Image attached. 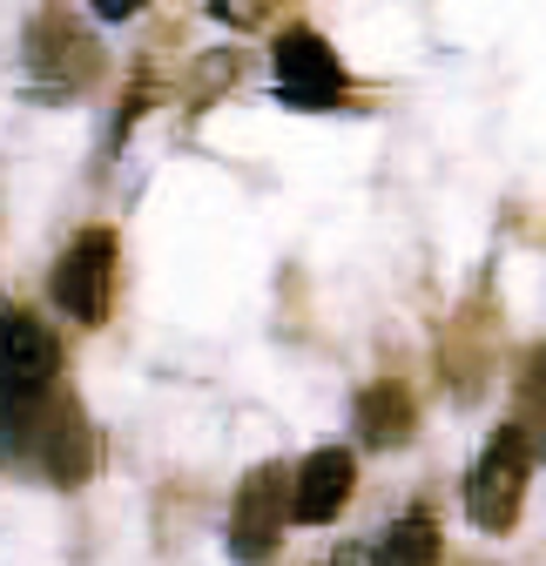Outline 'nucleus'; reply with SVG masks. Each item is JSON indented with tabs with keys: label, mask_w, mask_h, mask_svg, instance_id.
<instances>
[{
	"label": "nucleus",
	"mask_w": 546,
	"mask_h": 566,
	"mask_svg": "<svg viewBox=\"0 0 546 566\" xmlns=\"http://www.w3.org/2000/svg\"><path fill=\"white\" fill-rule=\"evenodd\" d=\"M0 465L34 472L48 485H82L95 472V432H88L82 405L61 385L0 405Z\"/></svg>",
	"instance_id": "nucleus-1"
},
{
	"label": "nucleus",
	"mask_w": 546,
	"mask_h": 566,
	"mask_svg": "<svg viewBox=\"0 0 546 566\" xmlns=\"http://www.w3.org/2000/svg\"><path fill=\"white\" fill-rule=\"evenodd\" d=\"M95 75H102L95 34L67 14V8H41V14L28 21V41H21V82H28L34 95L61 102V95H82Z\"/></svg>",
	"instance_id": "nucleus-2"
},
{
	"label": "nucleus",
	"mask_w": 546,
	"mask_h": 566,
	"mask_svg": "<svg viewBox=\"0 0 546 566\" xmlns=\"http://www.w3.org/2000/svg\"><path fill=\"white\" fill-rule=\"evenodd\" d=\"M526 479H533V439L526 424H500L486 452L465 472V520L480 533H506L526 506Z\"/></svg>",
	"instance_id": "nucleus-3"
},
{
	"label": "nucleus",
	"mask_w": 546,
	"mask_h": 566,
	"mask_svg": "<svg viewBox=\"0 0 546 566\" xmlns=\"http://www.w3.org/2000/svg\"><path fill=\"white\" fill-rule=\"evenodd\" d=\"M115 263H122V243L115 230H82L54 256V276H48V297L67 324H102L108 304H115Z\"/></svg>",
	"instance_id": "nucleus-4"
},
{
	"label": "nucleus",
	"mask_w": 546,
	"mask_h": 566,
	"mask_svg": "<svg viewBox=\"0 0 546 566\" xmlns=\"http://www.w3.org/2000/svg\"><path fill=\"white\" fill-rule=\"evenodd\" d=\"M270 82H277V102L297 115H324L345 102V61L330 54V41L317 28H284L277 48H270Z\"/></svg>",
	"instance_id": "nucleus-5"
},
{
	"label": "nucleus",
	"mask_w": 546,
	"mask_h": 566,
	"mask_svg": "<svg viewBox=\"0 0 546 566\" xmlns=\"http://www.w3.org/2000/svg\"><path fill=\"white\" fill-rule=\"evenodd\" d=\"M284 526H291V472L284 465H256L243 485H237V500H230V559L237 566H263V559H277L284 546Z\"/></svg>",
	"instance_id": "nucleus-6"
},
{
	"label": "nucleus",
	"mask_w": 546,
	"mask_h": 566,
	"mask_svg": "<svg viewBox=\"0 0 546 566\" xmlns=\"http://www.w3.org/2000/svg\"><path fill=\"white\" fill-rule=\"evenodd\" d=\"M61 385V344L34 311H0V405Z\"/></svg>",
	"instance_id": "nucleus-7"
},
{
	"label": "nucleus",
	"mask_w": 546,
	"mask_h": 566,
	"mask_svg": "<svg viewBox=\"0 0 546 566\" xmlns=\"http://www.w3.org/2000/svg\"><path fill=\"white\" fill-rule=\"evenodd\" d=\"M351 492H358V459L345 446H317L291 472V520L297 526H330L337 513L351 506Z\"/></svg>",
	"instance_id": "nucleus-8"
},
{
	"label": "nucleus",
	"mask_w": 546,
	"mask_h": 566,
	"mask_svg": "<svg viewBox=\"0 0 546 566\" xmlns=\"http://www.w3.org/2000/svg\"><path fill=\"white\" fill-rule=\"evenodd\" d=\"M351 424H358V439L378 446V452H385V446H405V439H412V424H419L412 391H405V385H371V391H358Z\"/></svg>",
	"instance_id": "nucleus-9"
},
{
	"label": "nucleus",
	"mask_w": 546,
	"mask_h": 566,
	"mask_svg": "<svg viewBox=\"0 0 546 566\" xmlns=\"http://www.w3.org/2000/svg\"><path fill=\"white\" fill-rule=\"evenodd\" d=\"M371 566H439V526L426 513H405L378 533L371 546Z\"/></svg>",
	"instance_id": "nucleus-10"
},
{
	"label": "nucleus",
	"mask_w": 546,
	"mask_h": 566,
	"mask_svg": "<svg viewBox=\"0 0 546 566\" xmlns=\"http://www.w3.org/2000/svg\"><path fill=\"white\" fill-rule=\"evenodd\" d=\"M210 8H217L230 28H256V21H263V0H210Z\"/></svg>",
	"instance_id": "nucleus-11"
},
{
	"label": "nucleus",
	"mask_w": 546,
	"mask_h": 566,
	"mask_svg": "<svg viewBox=\"0 0 546 566\" xmlns=\"http://www.w3.org/2000/svg\"><path fill=\"white\" fill-rule=\"evenodd\" d=\"M88 8H95V21H135L149 0H88Z\"/></svg>",
	"instance_id": "nucleus-12"
},
{
	"label": "nucleus",
	"mask_w": 546,
	"mask_h": 566,
	"mask_svg": "<svg viewBox=\"0 0 546 566\" xmlns=\"http://www.w3.org/2000/svg\"><path fill=\"white\" fill-rule=\"evenodd\" d=\"M526 398H546V350H533L526 358V385H519Z\"/></svg>",
	"instance_id": "nucleus-13"
},
{
	"label": "nucleus",
	"mask_w": 546,
	"mask_h": 566,
	"mask_svg": "<svg viewBox=\"0 0 546 566\" xmlns=\"http://www.w3.org/2000/svg\"><path fill=\"white\" fill-rule=\"evenodd\" d=\"M337 566H345V559H337Z\"/></svg>",
	"instance_id": "nucleus-14"
}]
</instances>
